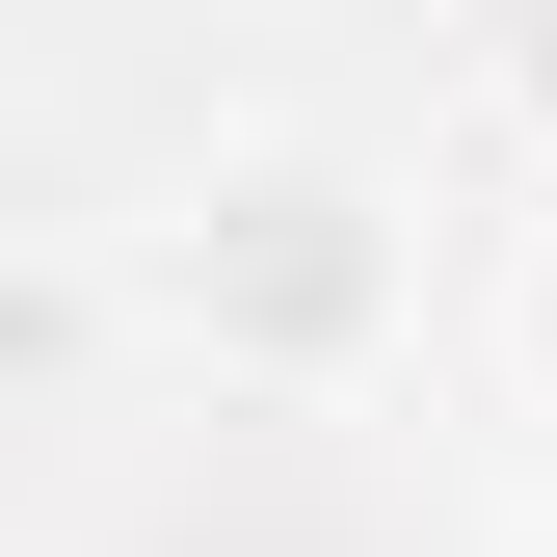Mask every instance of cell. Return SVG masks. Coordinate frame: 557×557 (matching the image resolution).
Listing matches in <instances>:
<instances>
[{
  "mask_svg": "<svg viewBox=\"0 0 557 557\" xmlns=\"http://www.w3.org/2000/svg\"><path fill=\"white\" fill-rule=\"evenodd\" d=\"M107 293L160 372H213V398H372L398 345H425V186L398 160H345V133H239V160H186L160 213L107 239Z\"/></svg>",
  "mask_w": 557,
  "mask_h": 557,
  "instance_id": "cell-1",
  "label": "cell"
},
{
  "mask_svg": "<svg viewBox=\"0 0 557 557\" xmlns=\"http://www.w3.org/2000/svg\"><path fill=\"white\" fill-rule=\"evenodd\" d=\"M505 372H531V425H557V213L505 239Z\"/></svg>",
  "mask_w": 557,
  "mask_h": 557,
  "instance_id": "cell-2",
  "label": "cell"
}]
</instances>
